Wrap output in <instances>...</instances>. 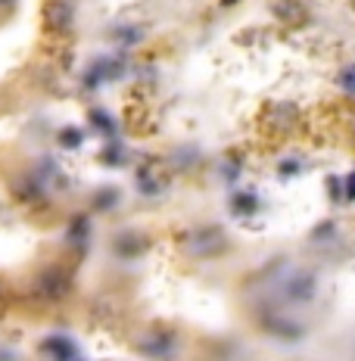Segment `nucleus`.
Returning a JSON list of instances; mask_svg holds the SVG:
<instances>
[{
    "label": "nucleus",
    "mask_w": 355,
    "mask_h": 361,
    "mask_svg": "<svg viewBox=\"0 0 355 361\" xmlns=\"http://www.w3.org/2000/svg\"><path fill=\"white\" fill-rule=\"evenodd\" d=\"M339 87H346L349 94H355V66H349V69L339 75Z\"/></svg>",
    "instance_id": "f257e3e1"
},
{
    "label": "nucleus",
    "mask_w": 355,
    "mask_h": 361,
    "mask_svg": "<svg viewBox=\"0 0 355 361\" xmlns=\"http://www.w3.org/2000/svg\"><path fill=\"white\" fill-rule=\"evenodd\" d=\"M346 197L355 200V171H352L349 178H346Z\"/></svg>",
    "instance_id": "f03ea898"
}]
</instances>
